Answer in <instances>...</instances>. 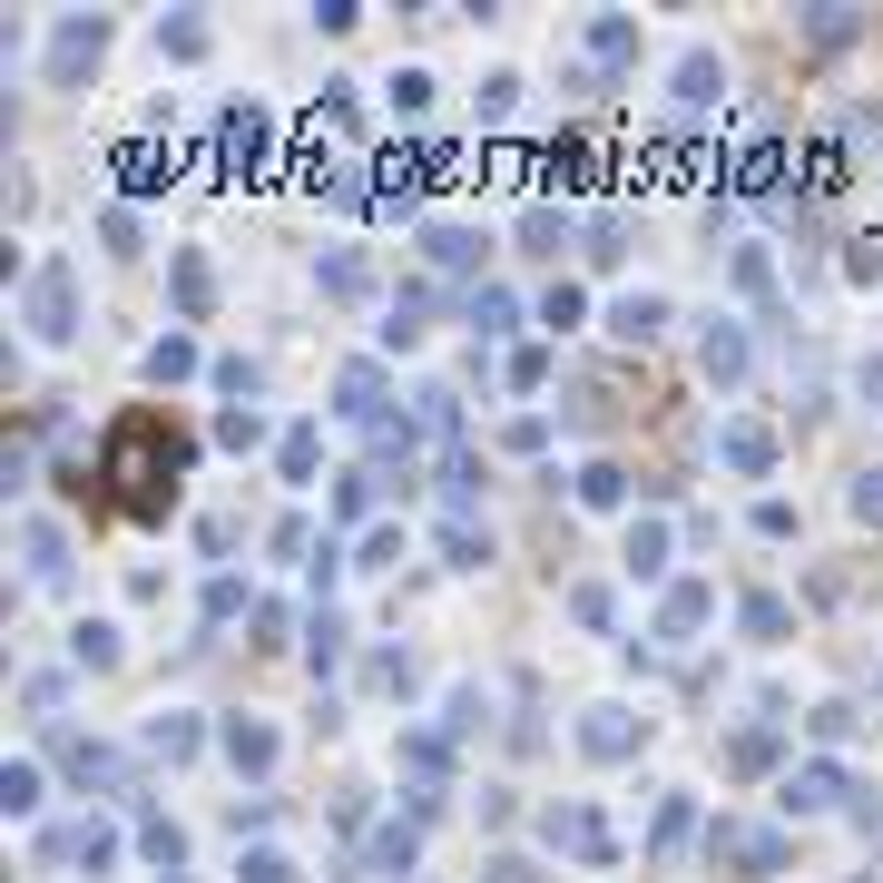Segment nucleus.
<instances>
[{
  "instance_id": "nucleus-1",
  "label": "nucleus",
  "mask_w": 883,
  "mask_h": 883,
  "mask_svg": "<svg viewBox=\"0 0 883 883\" xmlns=\"http://www.w3.org/2000/svg\"><path fill=\"white\" fill-rule=\"evenodd\" d=\"M177 461H187V442L167 433L157 413H128V423L108 433V471H98V481H108L118 511H167V501H177Z\"/></svg>"
},
{
  "instance_id": "nucleus-2",
  "label": "nucleus",
  "mask_w": 883,
  "mask_h": 883,
  "mask_svg": "<svg viewBox=\"0 0 883 883\" xmlns=\"http://www.w3.org/2000/svg\"><path fill=\"white\" fill-rule=\"evenodd\" d=\"M30 314H40V334H70V276H60V266H40V285H30Z\"/></svg>"
},
{
  "instance_id": "nucleus-3",
  "label": "nucleus",
  "mask_w": 883,
  "mask_h": 883,
  "mask_svg": "<svg viewBox=\"0 0 883 883\" xmlns=\"http://www.w3.org/2000/svg\"><path fill=\"white\" fill-rule=\"evenodd\" d=\"M79 60H98V20H70L60 50H50V70H60V79H79Z\"/></svg>"
},
{
  "instance_id": "nucleus-4",
  "label": "nucleus",
  "mask_w": 883,
  "mask_h": 883,
  "mask_svg": "<svg viewBox=\"0 0 883 883\" xmlns=\"http://www.w3.org/2000/svg\"><path fill=\"white\" fill-rule=\"evenodd\" d=\"M226 756H236V766H276V736L266 727H226Z\"/></svg>"
},
{
  "instance_id": "nucleus-5",
  "label": "nucleus",
  "mask_w": 883,
  "mask_h": 883,
  "mask_svg": "<svg viewBox=\"0 0 883 883\" xmlns=\"http://www.w3.org/2000/svg\"><path fill=\"white\" fill-rule=\"evenodd\" d=\"M727 461H736V471H766V433H756V423H736V433H727Z\"/></svg>"
},
{
  "instance_id": "nucleus-6",
  "label": "nucleus",
  "mask_w": 883,
  "mask_h": 883,
  "mask_svg": "<svg viewBox=\"0 0 883 883\" xmlns=\"http://www.w3.org/2000/svg\"><path fill=\"white\" fill-rule=\"evenodd\" d=\"M609 324H619V334H658V294H629V304H619Z\"/></svg>"
},
{
  "instance_id": "nucleus-7",
  "label": "nucleus",
  "mask_w": 883,
  "mask_h": 883,
  "mask_svg": "<svg viewBox=\"0 0 883 883\" xmlns=\"http://www.w3.org/2000/svg\"><path fill=\"white\" fill-rule=\"evenodd\" d=\"M619 746H629V727H619V707H599V717H589V756H619Z\"/></svg>"
},
{
  "instance_id": "nucleus-8",
  "label": "nucleus",
  "mask_w": 883,
  "mask_h": 883,
  "mask_svg": "<svg viewBox=\"0 0 883 883\" xmlns=\"http://www.w3.org/2000/svg\"><path fill=\"white\" fill-rule=\"evenodd\" d=\"M177 304H187V314H207V266H197V256L177 266Z\"/></svg>"
},
{
  "instance_id": "nucleus-9",
  "label": "nucleus",
  "mask_w": 883,
  "mask_h": 883,
  "mask_svg": "<svg viewBox=\"0 0 883 883\" xmlns=\"http://www.w3.org/2000/svg\"><path fill=\"white\" fill-rule=\"evenodd\" d=\"M844 786H834V766H814V776H796V806H834Z\"/></svg>"
},
{
  "instance_id": "nucleus-10",
  "label": "nucleus",
  "mask_w": 883,
  "mask_h": 883,
  "mask_svg": "<svg viewBox=\"0 0 883 883\" xmlns=\"http://www.w3.org/2000/svg\"><path fill=\"white\" fill-rule=\"evenodd\" d=\"M707 373H746V344L736 334H707Z\"/></svg>"
},
{
  "instance_id": "nucleus-11",
  "label": "nucleus",
  "mask_w": 883,
  "mask_h": 883,
  "mask_svg": "<svg viewBox=\"0 0 883 883\" xmlns=\"http://www.w3.org/2000/svg\"><path fill=\"white\" fill-rule=\"evenodd\" d=\"M246 874H256V883H294V864H276V854H256Z\"/></svg>"
},
{
  "instance_id": "nucleus-12",
  "label": "nucleus",
  "mask_w": 883,
  "mask_h": 883,
  "mask_svg": "<svg viewBox=\"0 0 883 883\" xmlns=\"http://www.w3.org/2000/svg\"><path fill=\"white\" fill-rule=\"evenodd\" d=\"M854 511H864V520H883V471L864 481V491H854Z\"/></svg>"
},
{
  "instance_id": "nucleus-13",
  "label": "nucleus",
  "mask_w": 883,
  "mask_h": 883,
  "mask_svg": "<svg viewBox=\"0 0 883 883\" xmlns=\"http://www.w3.org/2000/svg\"><path fill=\"white\" fill-rule=\"evenodd\" d=\"M491 883H530V874H520V864H491Z\"/></svg>"
}]
</instances>
